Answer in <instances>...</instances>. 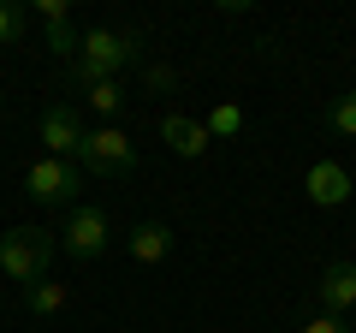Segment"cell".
I'll list each match as a JSON object with an SVG mask.
<instances>
[{"label": "cell", "mask_w": 356, "mask_h": 333, "mask_svg": "<svg viewBox=\"0 0 356 333\" xmlns=\"http://www.w3.org/2000/svg\"><path fill=\"white\" fill-rule=\"evenodd\" d=\"M137 60H143V36L137 30H113V24L83 30V48H77V60H72V84L89 90V84H102V77L131 72Z\"/></svg>", "instance_id": "6da1fadb"}, {"label": "cell", "mask_w": 356, "mask_h": 333, "mask_svg": "<svg viewBox=\"0 0 356 333\" xmlns=\"http://www.w3.org/2000/svg\"><path fill=\"white\" fill-rule=\"evenodd\" d=\"M60 250V232H42V226H13L0 232V274L18 286H36L48 280V262Z\"/></svg>", "instance_id": "7a4b0ae2"}, {"label": "cell", "mask_w": 356, "mask_h": 333, "mask_svg": "<svg viewBox=\"0 0 356 333\" xmlns=\"http://www.w3.org/2000/svg\"><path fill=\"white\" fill-rule=\"evenodd\" d=\"M77 166L95 173V179H131V173H137V143H131L119 125H95V131L83 137Z\"/></svg>", "instance_id": "3957f363"}, {"label": "cell", "mask_w": 356, "mask_h": 333, "mask_svg": "<svg viewBox=\"0 0 356 333\" xmlns=\"http://www.w3.org/2000/svg\"><path fill=\"white\" fill-rule=\"evenodd\" d=\"M24 191H30V203H42V208H77V191H83V166H77V161H54V155H42V161H30Z\"/></svg>", "instance_id": "277c9868"}, {"label": "cell", "mask_w": 356, "mask_h": 333, "mask_svg": "<svg viewBox=\"0 0 356 333\" xmlns=\"http://www.w3.org/2000/svg\"><path fill=\"white\" fill-rule=\"evenodd\" d=\"M107 244H113V220H107V208H95V203L65 208V232H60V250H65V256L95 262V256H107Z\"/></svg>", "instance_id": "5b68a950"}, {"label": "cell", "mask_w": 356, "mask_h": 333, "mask_svg": "<svg viewBox=\"0 0 356 333\" xmlns=\"http://www.w3.org/2000/svg\"><path fill=\"white\" fill-rule=\"evenodd\" d=\"M83 119H77V107L72 102H54L48 114H42V143H48V155L54 161H77L83 155Z\"/></svg>", "instance_id": "8992f818"}, {"label": "cell", "mask_w": 356, "mask_h": 333, "mask_svg": "<svg viewBox=\"0 0 356 333\" xmlns=\"http://www.w3.org/2000/svg\"><path fill=\"white\" fill-rule=\"evenodd\" d=\"M315 297H321V316H350L356 309V262H327L321 268V286H315Z\"/></svg>", "instance_id": "52a82bcc"}, {"label": "cell", "mask_w": 356, "mask_h": 333, "mask_svg": "<svg viewBox=\"0 0 356 333\" xmlns=\"http://www.w3.org/2000/svg\"><path fill=\"white\" fill-rule=\"evenodd\" d=\"M303 191H309L315 208H344V203H350V173H344L339 161H315L303 173Z\"/></svg>", "instance_id": "ba28073f"}, {"label": "cell", "mask_w": 356, "mask_h": 333, "mask_svg": "<svg viewBox=\"0 0 356 333\" xmlns=\"http://www.w3.org/2000/svg\"><path fill=\"white\" fill-rule=\"evenodd\" d=\"M161 137L172 143V155H184V161H202L208 143H214V137H208V125H202V119H191V114H166L161 119Z\"/></svg>", "instance_id": "9c48e42d"}, {"label": "cell", "mask_w": 356, "mask_h": 333, "mask_svg": "<svg viewBox=\"0 0 356 333\" xmlns=\"http://www.w3.org/2000/svg\"><path fill=\"white\" fill-rule=\"evenodd\" d=\"M166 250H172V226L166 220H143V226H131V262H166Z\"/></svg>", "instance_id": "30bf717a"}, {"label": "cell", "mask_w": 356, "mask_h": 333, "mask_svg": "<svg viewBox=\"0 0 356 333\" xmlns=\"http://www.w3.org/2000/svg\"><path fill=\"white\" fill-rule=\"evenodd\" d=\"M83 102L95 107V114H102L107 125H113V119L125 114V102H131V95H125V84H119V77H102V84H89V90H83Z\"/></svg>", "instance_id": "8fae6325"}, {"label": "cell", "mask_w": 356, "mask_h": 333, "mask_svg": "<svg viewBox=\"0 0 356 333\" xmlns=\"http://www.w3.org/2000/svg\"><path fill=\"white\" fill-rule=\"evenodd\" d=\"M24 309H30V316H60V309H65V286H60V280L24 286Z\"/></svg>", "instance_id": "7c38bea8"}, {"label": "cell", "mask_w": 356, "mask_h": 333, "mask_svg": "<svg viewBox=\"0 0 356 333\" xmlns=\"http://www.w3.org/2000/svg\"><path fill=\"white\" fill-rule=\"evenodd\" d=\"M30 30V13L18 6V0H0V48H18Z\"/></svg>", "instance_id": "4fadbf2b"}, {"label": "cell", "mask_w": 356, "mask_h": 333, "mask_svg": "<svg viewBox=\"0 0 356 333\" xmlns=\"http://www.w3.org/2000/svg\"><path fill=\"white\" fill-rule=\"evenodd\" d=\"M202 125H208V137H238V131H243V107L238 102H220V107H208Z\"/></svg>", "instance_id": "5bb4252c"}, {"label": "cell", "mask_w": 356, "mask_h": 333, "mask_svg": "<svg viewBox=\"0 0 356 333\" xmlns=\"http://www.w3.org/2000/svg\"><path fill=\"white\" fill-rule=\"evenodd\" d=\"M48 48L60 54V60H77V48H83V36L72 30V18H65V24H48Z\"/></svg>", "instance_id": "9a60e30c"}, {"label": "cell", "mask_w": 356, "mask_h": 333, "mask_svg": "<svg viewBox=\"0 0 356 333\" xmlns=\"http://www.w3.org/2000/svg\"><path fill=\"white\" fill-rule=\"evenodd\" d=\"M327 125L339 131V137H356V90H350V95H339V102H332Z\"/></svg>", "instance_id": "2e32d148"}, {"label": "cell", "mask_w": 356, "mask_h": 333, "mask_svg": "<svg viewBox=\"0 0 356 333\" xmlns=\"http://www.w3.org/2000/svg\"><path fill=\"white\" fill-rule=\"evenodd\" d=\"M36 18H42V24H65L72 6H65V0H36Z\"/></svg>", "instance_id": "e0dca14e"}, {"label": "cell", "mask_w": 356, "mask_h": 333, "mask_svg": "<svg viewBox=\"0 0 356 333\" xmlns=\"http://www.w3.org/2000/svg\"><path fill=\"white\" fill-rule=\"evenodd\" d=\"M303 333H350V327H344V321L339 316H315V321H309V327Z\"/></svg>", "instance_id": "ac0fdd59"}, {"label": "cell", "mask_w": 356, "mask_h": 333, "mask_svg": "<svg viewBox=\"0 0 356 333\" xmlns=\"http://www.w3.org/2000/svg\"><path fill=\"white\" fill-rule=\"evenodd\" d=\"M178 72H166V65H149V90H172Z\"/></svg>", "instance_id": "d6986e66"}, {"label": "cell", "mask_w": 356, "mask_h": 333, "mask_svg": "<svg viewBox=\"0 0 356 333\" xmlns=\"http://www.w3.org/2000/svg\"><path fill=\"white\" fill-rule=\"evenodd\" d=\"M0 107H6V95H0Z\"/></svg>", "instance_id": "ffe728a7"}]
</instances>
